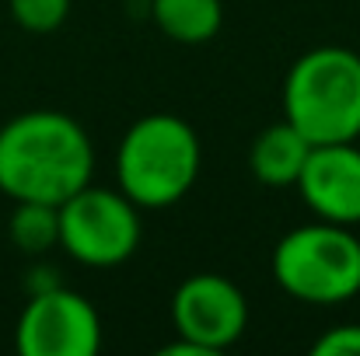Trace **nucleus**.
Listing matches in <instances>:
<instances>
[{
  "instance_id": "obj_1",
  "label": "nucleus",
  "mask_w": 360,
  "mask_h": 356,
  "mask_svg": "<svg viewBox=\"0 0 360 356\" xmlns=\"http://www.w3.org/2000/svg\"><path fill=\"white\" fill-rule=\"evenodd\" d=\"M95 175L88 129L67 112L32 109L0 126V192L14 203L60 206Z\"/></svg>"
},
{
  "instance_id": "obj_2",
  "label": "nucleus",
  "mask_w": 360,
  "mask_h": 356,
  "mask_svg": "<svg viewBox=\"0 0 360 356\" xmlns=\"http://www.w3.org/2000/svg\"><path fill=\"white\" fill-rule=\"evenodd\" d=\"M203 147L196 129L179 116L154 112L136 119L116 150V189L140 210L175 206L200 178Z\"/></svg>"
},
{
  "instance_id": "obj_3",
  "label": "nucleus",
  "mask_w": 360,
  "mask_h": 356,
  "mask_svg": "<svg viewBox=\"0 0 360 356\" xmlns=\"http://www.w3.org/2000/svg\"><path fill=\"white\" fill-rule=\"evenodd\" d=\"M283 119L315 147L360 136V56L347 46H315L283 81Z\"/></svg>"
},
{
  "instance_id": "obj_4",
  "label": "nucleus",
  "mask_w": 360,
  "mask_h": 356,
  "mask_svg": "<svg viewBox=\"0 0 360 356\" xmlns=\"http://www.w3.org/2000/svg\"><path fill=\"white\" fill-rule=\"evenodd\" d=\"M273 279L301 304H343L360 294V237L329 220L301 224L276 241Z\"/></svg>"
},
{
  "instance_id": "obj_5",
  "label": "nucleus",
  "mask_w": 360,
  "mask_h": 356,
  "mask_svg": "<svg viewBox=\"0 0 360 356\" xmlns=\"http://www.w3.org/2000/svg\"><path fill=\"white\" fill-rule=\"evenodd\" d=\"M60 213V248L91 269L122 265L140 244V206L120 189L84 185L56 206Z\"/></svg>"
},
{
  "instance_id": "obj_6",
  "label": "nucleus",
  "mask_w": 360,
  "mask_h": 356,
  "mask_svg": "<svg viewBox=\"0 0 360 356\" xmlns=\"http://www.w3.org/2000/svg\"><path fill=\"white\" fill-rule=\"evenodd\" d=\"M14 346L21 356H95L102 346V318L84 294L60 283L28 294L14 329Z\"/></svg>"
},
{
  "instance_id": "obj_7",
  "label": "nucleus",
  "mask_w": 360,
  "mask_h": 356,
  "mask_svg": "<svg viewBox=\"0 0 360 356\" xmlns=\"http://www.w3.org/2000/svg\"><path fill=\"white\" fill-rule=\"evenodd\" d=\"M172 325L207 356H217L245 336L248 301L228 276L196 272L182 279L172 297Z\"/></svg>"
},
{
  "instance_id": "obj_8",
  "label": "nucleus",
  "mask_w": 360,
  "mask_h": 356,
  "mask_svg": "<svg viewBox=\"0 0 360 356\" xmlns=\"http://www.w3.org/2000/svg\"><path fill=\"white\" fill-rule=\"evenodd\" d=\"M304 206L329 224H360V147L357 140L315 143L297 182Z\"/></svg>"
},
{
  "instance_id": "obj_9",
  "label": "nucleus",
  "mask_w": 360,
  "mask_h": 356,
  "mask_svg": "<svg viewBox=\"0 0 360 356\" xmlns=\"http://www.w3.org/2000/svg\"><path fill=\"white\" fill-rule=\"evenodd\" d=\"M311 154V143L287 122H273L266 129H259V136L252 140L248 147V168H252V178L269 185V189H283V185H294L304 161Z\"/></svg>"
},
{
  "instance_id": "obj_10",
  "label": "nucleus",
  "mask_w": 360,
  "mask_h": 356,
  "mask_svg": "<svg viewBox=\"0 0 360 356\" xmlns=\"http://www.w3.org/2000/svg\"><path fill=\"white\" fill-rule=\"evenodd\" d=\"M150 18L172 42L200 46L221 32L224 7L221 0H150Z\"/></svg>"
},
{
  "instance_id": "obj_11",
  "label": "nucleus",
  "mask_w": 360,
  "mask_h": 356,
  "mask_svg": "<svg viewBox=\"0 0 360 356\" xmlns=\"http://www.w3.org/2000/svg\"><path fill=\"white\" fill-rule=\"evenodd\" d=\"M11 244L25 255H46L60 244V213L49 203H14L7 220Z\"/></svg>"
},
{
  "instance_id": "obj_12",
  "label": "nucleus",
  "mask_w": 360,
  "mask_h": 356,
  "mask_svg": "<svg viewBox=\"0 0 360 356\" xmlns=\"http://www.w3.org/2000/svg\"><path fill=\"white\" fill-rule=\"evenodd\" d=\"M18 28L32 35H49L70 18V0H7Z\"/></svg>"
},
{
  "instance_id": "obj_13",
  "label": "nucleus",
  "mask_w": 360,
  "mask_h": 356,
  "mask_svg": "<svg viewBox=\"0 0 360 356\" xmlns=\"http://www.w3.org/2000/svg\"><path fill=\"white\" fill-rule=\"evenodd\" d=\"M315 356H360V325H336L311 346Z\"/></svg>"
},
{
  "instance_id": "obj_14",
  "label": "nucleus",
  "mask_w": 360,
  "mask_h": 356,
  "mask_svg": "<svg viewBox=\"0 0 360 356\" xmlns=\"http://www.w3.org/2000/svg\"><path fill=\"white\" fill-rule=\"evenodd\" d=\"M53 286H60V276H56L53 265H32L28 269V276H25L28 294H42V290H53Z\"/></svg>"
}]
</instances>
